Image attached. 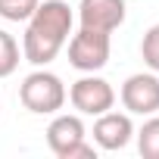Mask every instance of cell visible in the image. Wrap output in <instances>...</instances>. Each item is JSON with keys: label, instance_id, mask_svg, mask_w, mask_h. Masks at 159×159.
<instances>
[{"label": "cell", "instance_id": "cell-9", "mask_svg": "<svg viewBox=\"0 0 159 159\" xmlns=\"http://www.w3.org/2000/svg\"><path fill=\"white\" fill-rule=\"evenodd\" d=\"M134 137H137V153L143 159H159V116L156 112L140 125V131H134Z\"/></svg>", "mask_w": 159, "mask_h": 159}, {"label": "cell", "instance_id": "cell-5", "mask_svg": "<svg viewBox=\"0 0 159 159\" xmlns=\"http://www.w3.org/2000/svg\"><path fill=\"white\" fill-rule=\"evenodd\" d=\"M69 103L75 106L78 116H103L116 106V91L106 78H100L97 72H84L78 81L69 88Z\"/></svg>", "mask_w": 159, "mask_h": 159}, {"label": "cell", "instance_id": "cell-7", "mask_svg": "<svg viewBox=\"0 0 159 159\" xmlns=\"http://www.w3.org/2000/svg\"><path fill=\"white\" fill-rule=\"evenodd\" d=\"M125 16H128L125 0H81L78 3V25L81 28L112 34L116 28L125 25Z\"/></svg>", "mask_w": 159, "mask_h": 159}, {"label": "cell", "instance_id": "cell-10", "mask_svg": "<svg viewBox=\"0 0 159 159\" xmlns=\"http://www.w3.org/2000/svg\"><path fill=\"white\" fill-rule=\"evenodd\" d=\"M19 59H22V50H19L16 38L0 28V78H10L19 69Z\"/></svg>", "mask_w": 159, "mask_h": 159}, {"label": "cell", "instance_id": "cell-1", "mask_svg": "<svg viewBox=\"0 0 159 159\" xmlns=\"http://www.w3.org/2000/svg\"><path fill=\"white\" fill-rule=\"evenodd\" d=\"M72 28H75V13L66 0H41L38 10L25 19L22 59L31 62L34 69L50 66L72 38Z\"/></svg>", "mask_w": 159, "mask_h": 159}, {"label": "cell", "instance_id": "cell-11", "mask_svg": "<svg viewBox=\"0 0 159 159\" xmlns=\"http://www.w3.org/2000/svg\"><path fill=\"white\" fill-rule=\"evenodd\" d=\"M140 56H143L147 69L159 75V22H156V25H150V28L143 31V41H140Z\"/></svg>", "mask_w": 159, "mask_h": 159}, {"label": "cell", "instance_id": "cell-3", "mask_svg": "<svg viewBox=\"0 0 159 159\" xmlns=\"http://www.w3.org/2000/svg\"><path fill=\"white\" fill-rule=\"evenodd\" d=\"M47 147L56 159H97V147L88 143V128L78 112H59L47 125Z\"/></svg>", "mask_w": 159, "mask_h": 159}, {"label": "cell", "instance_id": "cell-12", "mask_svg": "<svg viewBox=\"0 0 159 159\" xmlns=\"http://www.w3.org/2000/svg\"><path fill=\"white\" fill-rule=\"evenodd\" d=\"M41 0H0V19L7 22H25Z\"/></svg>", "mask_w": 159, "mask_h": 159}, {"label": "cell", "instance_id": "cell-2", "mask_svg": "<svg viewBox=\"0 0 159 159\" xmlns=\"http://www.w3.org/2000/svg\"><path fill=\"white\" fill-rule=\"evenodd\" d=\"M69 100V91L56 72H47V66L28 72L19 84V103L34 116H56Z\"/></svg>", "mask_w": 159, "mask_h": 159}, {"label": "cell", "instance_id": "cell-6", "mask_svg": "<svg viewBox=\"0 0 159 159\" xmlns=\"http://www.w3.org/2000/svg\"><path fill=\"white\" fill-rule=\"evenodd\" d=\"M125 112L131 116H153L159 112V75L156 72H134L125 78L119 91Z\"/></svg>", "mask_w": 159, "mask_h": 159}, {"label": "cell", "instance_id": "cell-4", "mask_svg": "<svg viewBox=\"0 0 159 159\" xmlns=\"http://www.w3.org/2000/svg\"><path fill=\"white\" fill-rule=\"evenodd\" d=\"M69 44V66L78 72H100L109 62L112 53V41L106 31H94V28H78L72 31Z\"/></svg>", "mask_w": 159, "mask_h": 159}, {"label": "cell", "instance_id": "cell-8", "mask_svg": "<svg viewBox=\"0 0 159 159\" xmlns=\"http://www.w3.org/2000/svg\"><path fill=\"white\" fill-rule=\"evenodd\" d=\"M131 137H134L131 112H112L109 109V112L97 116V122H94V143L100 150H109V153L125 150L131 143Z\"/></svg>", "mask_w": 159, "mask_h": 159}]
</instances>
